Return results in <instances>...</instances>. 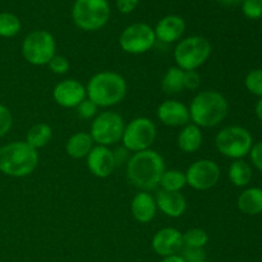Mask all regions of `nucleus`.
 Returning a JSON list of instances; mask_svg holds the SVG:
<instances>
[{"label":"nucleus","instance_id":"obj_36","mask_svg":"<svg viewBox=\"0 0 262 262\" xmlns=\"http://www.w3.org/2000/svg\"><path fill=\"white\" fill-rule=\"evenodd\" d=\"M248 155H250L251 163L253 164V166L262 173V141L252 146Z\"/></svg>","mask_w":262,"mask_h":262},{"label":"nucleus","instance_id":"obj_26","mask_svg":"<svg viewBox=\"0 0 262 262\" xmlns=\"http://www.w3.org/2000/svg\"><path fill=\"white\" fill-rule=\"evenodd\" d=\"M187 186L186 173L179 169H169L164 171L159 187L163 191L168 192H181Z\"/></svg>","mask_w":262,"mask_h":262},{"label":"nucleus","instance_id":"obj_13","mask_svg":"<svg viewBox=\"0 0 262 262\" xmlns=\"http://www.w3.org/2000/svg\"><path fill=\"white\" fill-rule=\"evenodd\" d=\"M53 99L59 106L66 107V109H74L83 100L87 99L86 86L77 79H63L54 87Z\"/></svg>","mask_w":262,"mask_h":262},{"label":"nucleus","instance_id":"obj_30","mask_svg":"<svg viewBox=\"0 0 262 262\" xmlns=\"http://www.w3.org/2000/svg\"><path fill=\"white\" fill-rule=\"evenodd\" d=\"M242 13L248 19H261L262 3L261 0H243Z\"/></svg>","mask_w":262,"mask_h":262},{"label":"nucleus","instance_id":"obj_14","mask_svg":"<svg viewBox=\"0 0 262 262\" xmlns=\"http://www.w3.org/2000/svg\"><path fill=\"white\" fill-rule=\"evenodd\" d=\"M154 252L160 257H168L182 252L183 245V233L177 228L166 227L158 230L151 241Z\"/></svg>","mask_w":262,"mask_h":262},{"label":"nucleus","instance_id":"obj_31","mask_svg":"<svg viewBox=\"0 0 262 262\" xmlns=\"http://www.w3.org/2000/svg\"><path fill=\"white\" fill-rule=\"evenodd\" d=\"M48 67L54 74L63 76V74L68 73L71 64H69V60L64 55H54L53 59L49 61Z\"/></svg>","mask_w":262,"mask_h":262},{"label":"nucleus","instance_id":"obj_12","mask_svg":"<svg viewBox=\"0 0 262 262\" xmlns=\"http://www.w3.org/2000/svg\"><path fill=\"white\" fill-rule=\"evenodd\" d=\"M186 173L187 186L196 191H209L220 179V168L214 160L200 159L188 166Z\"/></svg>","mask_w":262,"mask_h":262},{"label":"nucleus","instance_id":"obj_24","mask_svg":"<svg viewBox=\"0 0 262 262\" xmlns=\"http://www.w3.org/2000/svg\"><path fill=\"white\" fill-rule=\"evenodd\" d=\"M161 89L168 95L181 94L184 90V71L179 67H170L161 79Z\"/></svg>","mask_w":262,"mask_h":262},{"label":"nucleus","instance_id":"obj_37","mask_svg":"<svg viewBox=\"0 0 262 262\" xmlns=\"http://www.w3.org/2000/svg\"><path fill=\"white\" fill-rule=\"evenodd\" d=\"M140 4V0H115V7L122 14H130Z\"/></svg>","mask_w":262,"mask_h":262},{"label":"nucleus","instance_id":"obj_15","mask_svg":"<svg viewBox=\"0 0 262 262\" xmlns=\"http://www.w3.org/2000/svg\"><path fill=\"white\" fill-rule=\"evenodd\" d=\"M86 164L90 173L100 179L110 177L117 168L113 150H110V147H106V146L95 145L91 152L87 155Z\"/></svg>","mask_w":262,"mask_h":262},{"label":"nucleus","instance_id":"obj_32","mask_svg":"<svg viewBox=\"0 0 262 262\" xmlns=\"http://www.w3.org/2000/svg\"><path fill=\"white\" fill-rule=\"evenodd\" d=\"M76 109L79 117H81L82 119H86V120L94 119V118L99 114V113H97L99 112V106H97L96 104H94V102L89 99L83 100V101L76 107Z\"/></svg>","mask_w":262,"mask_h":262},{"label":"nucleus","instance_id":"obj_11","mask_svg":"<svg viewBox=\"0 0 262 262\" xmlns=\"http://www.w3.org/2000/svg\"><path fill=\"white\" fill-rule=\"evenodd\" d=\"M155 42L154 28L145 22H136L127 26L119 37L120 49L130 55L147 53L155 46Z\"/></svg>","mask_w":262,"mask_h":262},{"label":"nucleus","instance_id":"obj_38","mask_svg":"<svg viewBox=\"0 0 262 262\" xmlns=\"http://www.w3.org/2000/svg\"><path fill=\"white\" fill-rule=\"evenodd\" d=\"M129 151L122 146V147H117L115 150H113V155H114V160H115V165L119 166L123 165V164H127L128 160H129L130 155Z\"/></svg>","mask_w":262,"mask_h":262},{"label":"nucleus","instance_id":"obj_6","mask_svg":"<svg viewBox=\"0 0 262 262\" xmlns=\"http://www.w3.org/2000/svg\"><path fill=\"white\" fill-rule=\"evenodd\" d=\"M212 53L210 41L204 36H188L177 42L173 56L177 67L183 71H197L209 60Z\"/></svg>","mask_w":262,"mask_h":262},{"label":"nucleus","instance_id":"obj_17","mask_svg":"<svg viewBox=\"0 0 262 262\" xmlns=\"http://www.w3.org/2000/svg\"><path fill=\"white\" fill-rule=\"evenodd\" d=\"M154 32H155L156 41L159 40L164 43L178 42L186 32V20L181 15H165L156 23Z\"/></svg>","mask_w":262,"mask_h":262},{"label":"nucleus","instance_id":"obj_18","mask_svg":"<svg viewBox=\"0 0 262 262\" xmlns=\"http://www.w3.org/2000/svg\"><path fill=\"white\" fill-rule=\"evenodd\" d=\"M155 200L158 210L171 219H178L187 210V200L181 192H168L159 189Z\"/></svg>","mask_w":262,"mask_h":262},{"label":"nucleus","instance_id":"obj_42","mask_svg":"<svg viewBox=\"0 0 262 262\" xmlns=\"http://www.w3.org/2000/svg\"><path fill=\"white\" fill-rule=\"evenodd\" d=\"M261 25H262V17H261Z\"/></svg>","mask_w":262,"mask_h":262},{"label":"nucleus","instance_id":"obj_28","mask_svg":"<svg viewBox=\"0 0 262 262\" xmlns=\"http://www.w3.org/2000/svg\"><path fill=\"white\" fill-rule=\"evenodd\" d=\"M209 243V234L201 228H192L183 233V245L187 248H205Z\"/></svg>","mask_w":262,"mask_h":262},{"label":"nucleus","instance_id":"obj_4","mask_svg":"<svg viewBox=\"0 0 262 262\" xmlns=\"http://www.w3.org/2000/svg\"><path fill=\"white\" fill-rule=\"evenodd\" d=\"M38 165L37 150L26 141H13L0 147V173L12 178L31 176Z\"/></svg>","mask_w":262,"mask_h":262},{"label":"nucleus","instance_id":"obj_39","mask_svg":"<svg viewBox=\"0 0 262 262\" xmlns=\"http://www.w3.org/2000/svg\"><path fill=\"white\" fill-rule=\"evenodd\" d=\"M160 262H186V261H184V258L182 257L181 253H178V255H171V256H168V257H163V260Z\"/></svg>","mask_w":262,"mask_h":262},{"label":"nucleus","instance_id":"obj_2","mask_svg":"<svg viewBox=\"0 0 262 262\" xmlns=\"http://www.w3.org/2000/svg\"><path fill=\"white\" fill-rule=\"evenodd\" d=\"M127 91L128 84L124 77L113 71L94 74L86 84L87 99L99 107H112L120 104Z\"/></svg>","mask_w":262,"mask_h":262},{"label":"nucleus","instance_id":"obj_27","mask_svg":"<svg viewBox=\"0 0 262 262\" xmlns=\"http://www.w3.org/2000/svg\"><path fill=\"white\" fill-rule=\"evenodd\" d=\"M22 30L20 19L10 12H0V37L10 38Z\"/></svg>","mask_w":262,"mask_h":262},{"label":"nucleus","instance_id":"obj_21","mask_svg":"<svg viewBox=\"0 0 262 262\" xmlns=\"http://www.w3.org/2000/svg\"><path fill=\"white\" fill-rule=\"evenodd\" d=\"M94 146L95 142L89 132H77L67 141L66 152L69 158L81 160V159L87 158Z\"/></svg>","mask_w":262,"mask_h":262},{"label":"nucleus","instance_id":"obj_35","mask_svg":"<svg viewBox=\"0 0 262 262\" xmlns=\"http://www.w3.org/2000/svg\"><path fill=\"white\" fill-rule=\"evenodd\" d=\"M201 86V76L197 71H184V90L194 91Z\"/></svg>","mask_w":262,"mask_h":262},{"label":"nucleus","instance_id":"obj_16","mask_svg":"<svg viewBox=\"0 0 262 262\" xmlns=\"http://www.w3.org/2000/svg\"><path fill=\"white\" fill-rule=\"evenodd\" d=\"M158 119L168 127H184L191 123L189 109L178 100H165L156 110Z\"/></svg>","mask_w":262,"mask_h":262},{"label":"nucleus","instance_id":"obj_33","mask_svg":"<svg viewBox=\"0 0 262 262\" xmlns=\"http://www.w3.org/2000/svg\"><path fill=\"white\" fill-rule=\"evenodd\" d=\"M13 127L12 112L5 105L0 104V138L8 135Z\"/></svg>","mask_w":262,"mask_h":262},{"label":"nucleus","instance_id":"obj_25","mask_svg":"<svg viewBox=\"0 0 262 262\" xmlns=\"http://www.w3.org/2000/svg\"><path fill=\"white\" fill-rule=\"evenodd\" d=\"M230 183L235 187H246L252 179V168L247 161L243 159L234 160L229 166L228 170Z\"/></svg>","mask_w":262,"mask_h":262},{"label":"nucleus","instance_id":"obj_29","mask_svg":"<svg viewBox=\"0 0 262 262\" xmlns=\"http://www.w3.org/2000/svg\"><path fill=\"white\" fill-rule=\"evenodd\" d=\"M246 89L251 94L262 97V69H253L246 76Z\"/></svg>","mask_w":262,"mask_h":262},{"label":"nucleus","instance_id":"obj_40","mask_svg":"<svg viewBox=\"0 0 262 262\" xmlns=\"http://www.w3.org/2000/svg\"><path fill=\"white\" fill-rule=\"evenodd\" d=\"M219 3L224 7H235L238 4H242L243 0H219Z\"/></svg>","mask_w":262,"mask_h":262},{"label":"nucleus","instance_id":"obj_7","mask_svg":"<svg viewBox=\"0 0 262 262\" xmlns=\"http://www.w3.org/2000/svg\"><path fill=\"white\" fill-rule=\"evenodd\" d=\"M22 55L31 66H48L56 55L55 37L46 30L31 31L22 41Z\"/></svg>","mask_w":262,"mask_h":262},{"label":"nucleus","instance_id":"obj_10","mask_svg":"<svg viewBox=\"0 0 262 262\" xmlns=\"http://www.w3.org/2000/svg\"><path fill=\"white\" fill-rule=\"evenodd\" d=\"M158 136L155 123L146 117H138L125 124L122 143L129 152L150 150Z\"/></svg>","mask_w":262,"mask_h":262},{"label":"nucleus","instance_id":"obj_9","mask_svg":"<svg viewBox=\"0 0 262 262\" xmlns=\"http://www.w3.org/2000/svg\"><path fill=\"white\" fill-rule=\"evenodd\" d=\"M125 123L120 114L115 112H102L92 119L90 136L95 145L110 146L122 141Z\"/></svg>","mask_w":262,"mask_h":262},{"label":"nucleus","instance_id":"obj_8","mask_svg":"<svg viewBox=\"0 0 262 262\" xmlns=\"http://www.w3.org/2000/svg\"><path fill=\"white\" fill-rule=\"evenodd\" d=\"M215 146L225 158L239 160L250 154L253 140L246 128L239 125H228L215 136Z\"/></svg>","mask_w":262,"mask_h":262},{"label":"nucleus","instance_id":"obj_22","mask_svg":"<svg viewBox=\"0 0 262 262\" xmlns=\"http://www.w3.org/2000/svg\"><path fill=\"white\" fill-rule=\"evenodd\" d=\"M237 205L241 212L250 216L262 214V188L251 187L245 189L238 197Z\"/></svg>","mask_w":262,"mask_h":262},{"label":"nucleus","instance_id":"obj_5","mask_svg":"<svg viewBox=\"0 0 262 262\" xmlns=\"http://www.w3.org/2000/svg\"><path fill=\"white\" fill-rule=\"evenodd\" d=\"M112 8L107 0H76L72 7V19L77 28L95 32L107 25Z\"/></svg>","mask_w":262,"mask_h":262},{"label":"nucleus","instance_id":"obj_3","mask_svg":"<svg viewBox=\"0 0 262 262\" xmlns=\"http://www.w3.org/2000/svg\"><path fill=\"white\" fill-rule=\"evenodd\" d=\"M188 109L193 124L200 128H214L227 118L229 104L223 94L206 90L192 99Z\"/></svg>","mask_w":262,"mask_h":262},{"label":"nucleus","instance_id":"obj_1","mask_svg":"<svg viewBox=\"0 0 262 262\" xmlns=\"http://www.w3.org/2000/svg\"><path fill=\"white\" fill-rule=\"evenodd\" d=\"M165 168V160L155 150H145L130 155L125 173L127 179L138 191L151 192L160 184Z\"/></svg>","mask_w":262,"mask_h":262},{"label":"nucleus","instance_id":"obj_19","mask_svg":"<svg viewBox=\"0 0 262 262\" xmlns=\"http://www.w3.org/2000/svg\"><path fill=\"white\" fill-rule=\"evenodd\" d=\"M130 212L136 222L141 224H147L152 222L158 212L155 197L150 192L140 191L130 202Z\"/></svg>","mask_w":262,"mask_h":262},{"label":"nucleus","instance_id":"obj_23","mask_svg":"<svg viewBox=\"0 0 262 262\" xmlns=\"http://www.w3.org/2000/svg\"><path fill=\"white\" fill-rule=\"evenodd\" d=\"M53 138V128L46 123H36L28 129L26 135V142L35 150L42 148Z\"/></svg>","mask_w":262,"mask_h":262},{"label":"nucleus","instance_id":"obj_41","mask_svg":"<svg viewBox=\"0 0 262 262\" xmlns=\"http://www.w3.org/2000/svg\"><path fill=\"white\" fill-rule=\"evenodd\" d=\"M255 112H256V115H257L258 119L262 120V97H261L260 100H258L257 104H256Z\"/></svg>","mask_w":262,"mask_h":262},{"label":"nucleus","instance_id":"obj_34","mask_svg":"<svg viewBox=\"0 0 262 262\" xmlns=\"http://www.w3.org/2000/svg\"><path fill=\"white\" fill-rule=\"evenodd\" d=\"M186 262H206V252L204 248H187L183 247L181 252Z\"/></svg>","mask_w":262,"mask_h":262},{"label":"nucleus","instance_id":"obj_20","mask_svg":"<svg viewBox=\"0 0 262 262\" xmlns=\"http://www.w3.org/2000/svg\"><path fill=\"white\" fill-rule=\"evenodd\" d=\"M204 142V135L202 129L197 127L193 123H188L187 125L182 127L177 137V145L179 150L184 154H193L201 148Z\"/></svg>","mask_w":262,"mask_h":262},{"label":"nucleus","instance_id":"obj_43","mask_svg":"<svg viewBox=\"0 0 262 262\" xmlns=\"http://www.w3.org/2000/svg\"><path fill=\"white\" fill-rule=\"evenodd\" d=\"M261 3H262V0H261Z\"/></svg>","mask_w":262,"mask_h":262}]
</instances>
